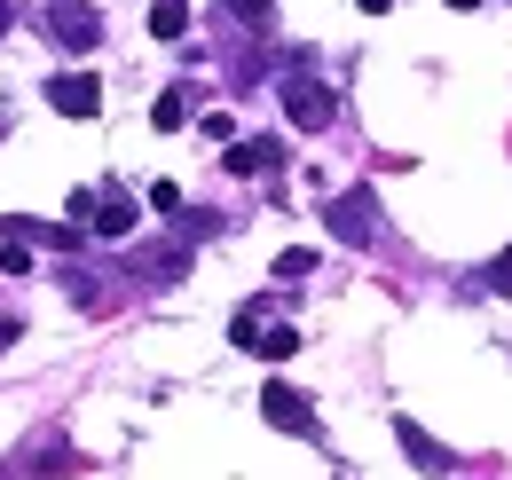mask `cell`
<instances>
[{"instance_id":"7a4b0ae2","label":"cell","mask_w":512,"mask_h":480,"mask_svg":"<svg viewBox=\"0 0 512 480\" xmlns=\"http://www.w3.org/2000/svg\"><path fill=\"white\" fill-rule=\"evenodd\" d=\"M276 95H284V119L300 126V134H323V126L339 119V95H331V87H323L316 71H292V79H284V87H276Z\"/></svg>"},{"instance_id":"277c9868","label":"cell","mask_w":512,"mask_h":480,"mask_svg":"<svg viewBox=\"0 0 512 480\" xmlns=\"http://www.w3.org/2000/svg\"><path fill=\"white\" fill-rule=\"evenodd\" d=\"M323 229L339 244H379V197H371V189H339V197L323 205Z\"/></svg>"},{"instance_id":"2e32d148","label":"cell","mask_w":512,"mask_h":480,"mask_svg":"<svg viewBox=\"0 0 512 480\" xmlns=\"http://www.w3.org/2000/svg\"><path fill=\"white\" fill-rule=\"evenodd\" d=\"M489 292H512V244L497 252V260H489Z\"/></svg>"},{"instance_id":"9a60e30c","label":"cell","mask_w":512,"mask_h":480,"mask_svg":"<svg viewBox=\"0 0 512 480\" xmlns=\"http://www.w3.org/2000/svg\"><path fill=\"white\" fill-rule=\"evenodd\" d=\"M0 276H32V252H24L16 237H8V252H0Z\"/></svg>"},{"instance_id":"52a82bcc","label":"cell","mask_w":512,"mask_h":480,"mask_svg":"<svg viewBox=\"0 0 512 480\" xmlns=\"http://www.w3.org/2000/svg\"><path fill=\"white\" fill-rule=\"evenodd\" d=\"M394 441H402V457H410L418 473H457V457H449V449H442V441H434L418 418H394Z\"/></svg>"},{"instance_id":"30bf717a","label":"cell","mask_w":512,"mask_h":480,"mask_svg":"<svg viewBox=\"0 0 512 480\" xmlns=\"http://www.w3.org/2000/svg\"><path fill=\"white\" fill-rule=\"evenodd\" d=\"M71 465H79L71 449H48V457H40L32 473H24V465H0V480H71Z\"/></svg>"},{"instance_id":"5bb4252c","label":"cell","mask_w":512,"mask_h":480,"mask_svg":"<svg viewBox=\"0 0 512 480\" xmlns=\"http://www.w3.org/2000/svg\"><path fill=\"white\" fill-rule=\"evenodd\" d=\"M229 16H245V32H276V0H229Z\"/></svg>"},{"instance_id":"3957f363","label":"cell","mask_w":512,"mask_h":480,"mask_svg":"<svg viewBox=\"0 0 512 480\" xmlns=\"http://www.w3.org/2000/svg\"><path fill=\"white\" fill-rule=\"evenodd\" d=\"M64 56H87L95 40H103V8L95 0H48V24H40Z\"/></svg>"},{"instance_id":"6da1fadb","label":"cell","mask_w":512,"mask_h":480,"mask_svg":"<svg viewBox=\"0 0 512 480\" xmlns=\"http://www.w3.org/2000/svg\"><path fill=\"white\" fill-rule=\"evenodd\" d=\"M229 339H237L245 355H260V362H292L300 355V323H284L276 300H245L229 315Z\"/></svg>"},{"instance_id":"ba28073f","label":"cell","mask_w":512,"mask_h":480,"mask_svg":"<svg viewBox=\"0 0 512 480\" xmlns=\"http://www.w3.org/2000/svg\"><path fill=\"white\" fill-rule=\"evenodd\" d=\"M134 221H142V213H134V197L127 189H119V181H111V189H95V221H87V229H95V237H134Z\"/></svg>"},{"instance_id":"5b68a950","label":"cell","mask_w":512,"mask_h":480,"mask_svg":"<svg viewBox=\"0 0 512 480\" xmlns=\"http://www.w3.org/2000/svg\"><path fill=\"white\" fill-rule=\"evenodd\" d=\"M260 418L276 425V433H300V441H308V433H316V402H308L300 386L268 378V386H260Z\"/></svg>"},{"instance_id":"e0dca14e","label":"cell","mask_w":512,"mask_h":480,"mask_svg":"<svg viewBox=\"0 0 512 480\" xmlns=\"http://www.w3.org/2000/svg\"><path fill=\"white\" fill-rule=\"evenodd\" d=\"M355 8H363V16H386V8H394V0H355Z\"/></svg>"},{"instance_id":"9c48e42d","label":"cell","mask_w":512,"mask_h":480,"mask_svg":"<svg viewBox=\"0 0 512 480\" xmlns=\"http://www.w3.org/2000/svg\"><path fill=\"white\" fill-rule=\"evenodd\" d=\"M221 166H229V174H276V166H284V142H276V134H245L237 150H221Z\"/></svg>"},{"instance_id":"8fae6325","label":"cell","mask_w":512,"mask_h":480,"mask_svg":"<svg viewBox=\"0 0 512 480\" xmlns=\"http://www.w3.org/2000/svg\"><path fill=\"white\" fill-rule=\"evenodd\" d=\"M182 32H190V8L182 0H158L150 8V40H182Z\"/></svg>"},{"instance_id":"ac0fdd59","label":"cell","mask_w":512,"mask_h":480,"mask_svg":"<svg viewBox=\"0 0 512 480\" xmlns=\"http://www.w3.org/2000/svg\"><path fill=\"white\" fill-rule=\"evenodd\" d=\"M8 24H16V8H8V0H0V40H8Z\"/></svg>"},{"instance_id":"4fadbf2b","label":"cell","mask_w":512,"mask_h":480,"mask_svg":"<svg viewBox=\"0 0 512 480\" xmlns=\"http://www.w3.org/2000/svg\"><path fill=\"white\" fill-rule=\"evenodd\" d=\"M300 276H316V252H308V244L276 252V284H300Z\"/></svg>"},{"instance_id":"8992f818","label":"cell","mask_w":512,"mask_h":480,"mask_svg":"<svg viewBox=\"0 0 512 480\" xmlns=\"http://www.w3.org/2000/svg\"><path fill=\"white\" fill-rule=\"evenodd\" d=\"M48 111H56V119H95V111H103V79H95V71H56V79H48Z\"/></svg>"},{"instance_id":"7c38bea8","label":"cell","mask_w":512,"mask_h":480,"mask_svg":"<svg viewBox=\"0 0 512 480\" xmlns=\"http://www.w3.org/2000/svg\"><path fill=\"white\" fill-rule=\"evenodd\" d=\"M150 126H166V134H174V126H190V95H182V87H166V95L150 103Z\"/></svg>"},{"instance_id":"d6986e66","label":"cell","mask_w":512,"mask_h":480,"mask_svg":"<svg viewBox=\"0 0 512 480\" xmlns=\"http://www.w3.org/2000/svg\"><path fill=\"white\" fill-rule=\"evenodd\" d=\"M449 8H481V0H449Z\"/></svg>"}]
</instances>
